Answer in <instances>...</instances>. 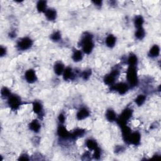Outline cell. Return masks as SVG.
Returning <instances> with one entry per match:
<instances>
[{
	"label": "cell",
	"instance_id": "6da1fadb",
	"mask_svg": "<svg viewBox=\"0 0 161 161\" xmlns=\"http://www.w3.org/2000/svg\"><path fill=\"white\" fill-rule=\"evenodd\" d=\"M80 44L83 48V51L86 54H89L93 51L94 48V43L93 41L92 35L86 33L84 35L82 40H80Z\"/></svg>",
	"mask_w": 161,
	"mask_h": 161
},
{
	"label": "cell",
	"instance_id": "7a4b0ae2",
	"mask_svg": "<svg viewBox=\"0 0 161 161\" xmlns=\"http://www.w3.org/2000/svg\"><path fill=\"white\" fill-rule=\"evenodd\" d=\"M127 79L130 86L134 87L138 84V76L135 67L129 66L127 72Z\"/></svg>",
	"mask_w": 161,
	"mask_h": 161
},
{
	"label": "cell",
	"instance_id": "3957f363",
	"mask_svg": "<svg viewBox=\"0 0 161 161\" xmlns=\"http://www.w3.org/2000/svg\"><path fill=\"white\" fill-rule=\"evenodd\" d=\"M132 115V110L130 108H126L123 111L122 114L120 115L118 119H117L118 125L121 127L127 125V122L130 119Z\"/></svg>",
	"mask_w": 161,
	"mask_h": 161
},
{
	"label": "cell",
	"instance_id": "277c9868",
	"mask_svg": "<svg viewBox=\"0 0 161 161\" xmlns=\"http://www.w3.org/2000/svg\"><path fill=\"white\" fill-rule=\"evenodd\" d=\"M33 41L29 37H24L20 39L17 43V47L19 50H26L32 46Z\"/></svg>",
	"mask_w": 161,
	"mask_h": 161
},
{
	"label": "cell",
	"instance_id": "5b68a950",
	"mask_svg": "<svg viewBox=\"0 0 161 161\" xmlns=\"http://www.w3.org/2000/svg\"><path fill=\"white\" fill-rule=\"evenodd\" d=\"M8 104L9 107L13 110L18 109L20 106L22 104V100L17 95H11L8 98Z\"/></svg>",
	"mask_w": 161,
	"mask_h": 161
},
{
	"label": "cell",
	"instance_id": "8992f818",
	"mask_svg": "<svg viewBox=\"0 0 161 161\" xmlns=\"http://www.w3.org/2000/svg\"><path fill=\"white\" fill-rule=\"evenodd\" d=\"M119 74H120V72L118 69H115L113 70L109 74L107 75L104 77V81L105 84H107V85L112 86L115 83V80L117 79V78L118 77Z\"/></svg>",
	"mask_w": 161,
	"mask_h": 161
},
{
	"label": "cell",
	"instance_id": "52a82bcc",
	"mask_svg": "<svg viewBox=\"0 0 161 161\" xmlns=\"http://www.w3.org/2000/svg\"><path fill=\"white\" fill-rule=\"evenodd\" d=\"M129 86L125 83H119L113 86V89L118 92L120 94H124L128 91Z\"/></svg>",
	"mask_w": 161,
	"mask_h": 161
},
{
	"label": "cell",
	"instance_id": "ba28073f",
	"mask_svg": "<svg viewBox=\"0 0 161 161\" xmlns=\"http://www.w3.org/2000/svg\"><path fill=\"white\" fill-rule=\"evenodd\" d=\"M140 140H141L140 134L139 132H135L130 133V135H129V137H128L127 140V142L131 144L137 145L140 144Z\"/></svg>",
	"mask_w": 161,
	"mask_h": 161
},
{
	"label": "cell",
	"instance_id": "9c48e42d",
	"mask_svg": "<svg viewBox=\"0 0 161 161\" xmlns=\"http://www.w3.org/2000/svg\"><path fill=\"white\" fill-rule=\"evenodd\" d=\"M25 78L29 83H33L36 81L37 75L35 70L33 69H29L27 70L25 74Z\"/></svg>",
	"mask_w": 161,
	"mask_h": 161
},
{
	"label": "cell",
	"instance_id": "30bf717a",
	"mask_svg": "<svg viewBox=\"0 0 161 161\" xmlns=\"http://www.w3.org/2000/svg\"><path fill=\"white\" fill-rule=\"evenodd\" d=\"M57 134L59 137L63 139H67L70 138L71 133L68 132L67 130L62 125H60L57 129Z\"/></svg>",
	"mask_w": 161,
	"mask_h": 161
},
{
	"label": "cell",
	"instance_id": "8fae6325",
	"mask_svg": "<svg viewBox=\"0 0 161 161\" xmlns=\"http://www.w3.org/2000/svg\"><path fill=\"white\" fill-rule=\"evenodd\" d=\"M45 15L46 18L50 21H54L57 18V12L55 9L53 8H47L46 12L45 13Z\"/></svg>",
	"mask_w": 161,
	"mask_h": 161
},
{
	"label": "cell",
	"instance_id": "7c38bea8",
	"mask_svg": "<svg viewBox=\"0 0 161 161\" xmlns=\"http://www.w3.org/2000/svg\"><path fill=\"white\" fill-rule=\"evenodd\" d=\"M89 116V110L85 108H80L77 113L76 117L79 120H83Z\"/></svg>",
	"mask_w": 161,
	"mask_h": 161
},
{
	"label": "cell",
	"instance_id": "4fadbf2b",
	"mask_svg": "<svg viewBox=\"0 0 161 161\" xmlns=\"http://www.w3.org/2000/svg\"><path fill=\"white\" fill-rule=\"evenodd\" d=\"M64 65L62 62H57L54 67V72L57 75H62L64 71Z\"/></svg>",
	"mask_w": 161,
	"mask_h": 161
},
{
	"label": "cell",
	"instance_id": "5bb4252c",
	"mask_svg": "<svg viewBox=\"0 0 161 161\" xmlns=\"http://www.w3.org/2000/svg\"><path fill=\"white\" fill-rule=\"evenodd\" d=\"M29 127H30V129L32 131H33V132L37 133L40 131V128H41V125H40L38 121L35 120H33L32 122L30 123Z\"/></svg>",
	"mask_w": 161,
	"mask_h": 161
},
{
	"label": "cell",
	"instance_id": "9a60e30c",
	"mask_svg": "<svg viewBox=\"0 0 161 161\" xmlns=\"http://www.w3.org/2000/svg\"><path fill=\"white\" fill-rule=\"evenodd\" d=\"M160 54V47L157 45H154L149 50V55L151 57H157Z\"/></svg>",
	"mask_w": 161,
	"mask_h": 161
},
{
	"label": "cell",
	"instance_id": "2e32d148",
	"mask_svg": "<svg viewBox=\"0 0 161 161\" xmlns=\"http://www.w3.org/2000/svg\"><path fill=\"white\" fill-rule=\"evenodd\" d=\"M106 117H107V119L109 121V122H113L114 121L117 120V115H116L115 111L112 109H109L107 111V113H106Z\"/></svg>",
	"mask_w": 161,
	"mask_h": 161
},
{
	"label": "cell",
	"instance_id": "e0dca14e",
	"mask_svg": "<svg viewBox=\"0 0 161 161\" xmlns=\"http://www.w3.org/2000/svg\"><path fill=\"white\" fill-rule=\"evenodd\" d=\"M117 42V38L113 35H109L106 38V44H107L108 47L112 48L115 46V45Z\"/></svg>",
	"mask_w": 161,
	"mask_h": 161
},
{
	"label": "cell",
	"instance_id": "ac0fdd59",
	"mask_svg": "<svg viewBox=\"0 0 161 161\" xmlns=\"http://www.w3.org/2000/svg\"><path fill=\"white\" fill-rule=\"evenodd\" d=\"M62 75H63V78L65 80H68L70 79H72L74 76V74L73 73L72 69L70 68V67L65 68Z\"/></svg>",
	"mask_w": 161,
	"mask_h": 161
},
{
	"label": "cell",
	"instance_id": "d6986e66",
	"mask_svg": "<svg viewBox=\"0 0 161 161\" xmlns=\"http://www.w3.org/2000/svg\"><path fill=\"white\" fill-rule=\"evenodd\" d=\"M127 62L129 66L135 67L136 65L137 64V62H138V59H137V55L132 54H130L127 59Z\"/></svg>",
	"mask_w": 161,
	"mask_h": 161
},
{
	"label": "cell",
	"instance_id": "ffe728a7",
	"mask_svg": "<svg viewBox=\"0 0 161 161\" xmlns=\"http://www.w3.org/2000/svg\"><path fill=\"white\" fill-rule=\"evenodd\" d=\"M37 9L40 13H45L47 9V1H39L37 4Z\"/></svg>",
	"mask_w": 161,
	"mask_h": 161
},
{
	"label": "cell",
	"instance_id": "44dd1931",
	"mask_svg": "<svg viewBox=\"0 0 161 161\" xmlns=\"http://www.w3.org/2000/svg\"><path fill=\"white\" fill-rule=\"evenodd\" d=\"M33 111L37 115H40L43 111V107L42 104L38 102H35L33 103Z\"/></svg>",
	"mask_w": 161,
	"mask_h": 161
},
{
	"label": "cell",
	"instance_id": "7402d4cb",
	"mask_svg": "<svg viewBox=\"0 0 161 161\" xmlns=\"http://www.w3.org/2000/svg\"><path fill=\"white\" fill-rule=\"evenodd\" d=\"M83 52L82 51H80L79 50H75V51L74 52L73 54V59L74 62H79L83 59Z\"/></svg>",
	"mask_w": 161,
	"mask_h": 161
},
{
	"label": "cell",
	"instance_id": "603a6c76",
	"mask_svg": "<svg viewBox=\"0 0 161 161\" xmlns=\"http://www.w3.org/2000/svg\"><path fill=\"white\" fill-rule=\"evenodd\" d=\"M86 147L90 149V150H94L96 149L98 147L97 142L93 139H88L86 140Z\"/></svg>",
	"mask_w": 161,
	"mask_h": 161
},
{
	"label": "cell",
	"instance_id": "cb8c5ba5",
	"mask_svg": "<svg viewBox=\"0 0 161 161\" xmlns=\"http://www.w3.org/2000/svg\"><path fill=\"white\" fill-rule=\"evenodd\" d=\"M144 23V20L142 16H137L134 20L135 26L137 28L142 27V25Z\"/></svg>",
	"mask_w": 161,
	"mask_h": 161
},
{
	"label": "cell",
	"instance_id": "d4e9b609",
	"mask_svg": "<svg viewBox=\"0 0 161 161\" xmlns=\"http://www.w3.org/2000/svg\"><path fill=\"white\" fill-rule=\"evenodd\" d=\"M84 134V130L83 129H76L75 131H74V132L71 133V136L70 137L73 139H76L78 137H80Z\"/></svg>",
	"mask_w": 161,
	"mask_h": 161
},
{
	"label": "cell",
	"instance_id": "484cf974",
	"mask_svg": "<svg viewBox=\"0 0 161 161\" xmlns=\"http://www.w3.org/2000/svg\"><path fill=\"white\" fill-rule=\"evenodd\" d=\"M145 32L142 27L137 28V30H136L135 34L136 38L139 40H142L145 37Z\"/></svg>",
	"mask_w": 161,
	"mask_h": 161
},
{
	"label": "cell",
	"instance_id": "4316f807",
	"mask_svg": "<svg viewBox=\"0 0 161 161\" xmlns=\"http://www.w3.org/2000/svg\"><path fill=\"white\" fill-rule=\"evenodd\" d=\"M145 100H146L145 96L144 94H140L137 98H136L135 102V103L138 106H141L144 103Z\"/></svg>",
	"mask_w": 161,
	"mask_h": 161
},
{
	"label": "cell",
	"instance_id": "83f0119b",
	"mask_svg": "<svg viewBox=\"0 0 161 161\" xmlns=\"http://www.w3.org/2000/svg\"><path fill=\"white\" fill-rule=\"evenodd\" d=\"M1 94L2 97L4 98H9L10 96L12 95L11 92H10V91L9 89H8L6 87H4L1 89Z\"/></svg>",
	"mask_w": 161,
	"mask_h": 161
},
{
	"label": "cell",
	"instance_id": "f1b7e54d",
	"mask_svg": "<svg viewBox=\"0 0 161 161\" xmlns=\"http://www.w3.org/2000/svg\"><path fill=\"white\" fill-rule=\"evenodd\" d=\"M50 38H51L53 41L57 42V41H59V40H60V38H61V34H60V33L58 31L55 32L51 35V36H50Z\"/></svg>",
	"mask_w": 161,
	"mask_h": 161
},
{
	"label": "cell",
	"instance_id": "f546056e",
	"mask_svg": "<svg viewBox=\"0 0 161 161\" xmlns=\"http://www.w3.org/2000/svg\"><path fill=\"white\" fill-rule=\"evenodd\" d=\"M91 74V71L90 70H86L82 73L81 76L84 79H88L90 77Z\"/></svg>",
	"mask_w": 161,
	"mask_h": 161
},
{
	"label": "cell",
	"instance_id": "4dcf8cb0",
	"mask_svg": "<svg viewBox=\"0 0 161 161\" xmlns=\"http://www.w3.org/2000/svg\"><path fill=\"white\" fill-rule=\"evenodd\" d=\"M94 150V154H93V157L96 159H98L100 156H101V150L99 147H97L96 149Z\"/></svg>",
	"mask_w": 161,
	"mask_h": 161
},
{
	"label": "cell",
	"instance_id": "1f68e13d",
	"mask_svg": "<svg viewBox=\"0 0 161 161\" xmlns=\"http://www.w3.org/2000/svg\"><path fill=\"white\" fill-rule=\"evenodd\" d=\"M58 120L59 121V122L60 124H62L64 123L65 122V117L64 114L62 113H60L59 115V117H58Z\"/></svg>",
	"mask_w": 161,
	"mask_h": 161
},
{
	"label": "cell",
	"instance_id": "d6a6232c",
	"mask_svg": "<svg viewBox=\"0 0 161 161\" xmlns=\"http://www.w3.org/2000/svg\"><path fill=\"white\" fill-rule=\"evenodd\" d=\"M7 53V49L5 47L1 46V48H0V54H1V56L3 57L4 55H6Z\"/></svg>",
	"mask_w": 161,
	"mask_h": 161
},
{
	"label": "cell",
	"instance_id": "836d02e7",
	"mask_svg": "<svg viewBox=\"0 0 161 161\" xmlns=\"http://www.w3.org/2000/svg\"><path fill=\"white\" fill-rule=\"evenodd\" d=\"M19 160H29L28 156L27 154H22L21 156H20Z\"/></svg>",
	"mask_w": 161,
	"mask_h": 161
},
{
	"label": "cell",
	"instance_id": "e575fe53",
	"mask_svg": "<svg viewBox=\"0 0 161 161\" xmlns=\"http://www.w3.org/2000/svg\"><path fill=\"white\" fill-rule=\"evenodd\" d=\"M93 3L96 5V6L100 7V6H102V1H93Z\"/></svg>",
	"mask_w": 161,
	"mask_h": 161
}]
</instances>
